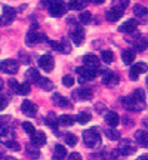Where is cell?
<instances>
[{"label":"cell","mask_w":148,"mask_h":160,"mask_svg":"<svg viewBox=\"0 0 148 160\" xmlns=\"http://www.w3.org/2000/svg\"><path fill=\"white\" fill-rule=\"evenodd\" d=\"M3 160H17V159H15V157H9V156H6Z\"/></svg>","instance_id":"53"},{"label":"cell","mask_w":148,"mask_h":160,"mask_svg":"<svg viewBox=\"0 0 148 160\" xmlns=\"http://www.w3.org/2000/svg\"><path fill=\"white\" fill-rule=\"evenodd\" d=\"M47 37L46 34H42V33H36V31H30L27 34V45H36V43H40V42H46Z\"/></svg>","instance_id":"10"},{"label":"cell","mask_w":148,"mask_h":160,"mask_svg":"<svg viewBox=\"0 0 148 160\" xmlns=\"http://www.w3.org/2000/svg\"><path fill=\"white\" fill-rule=\"evenodd\" d=\"M6 147H7V148H9V150H12V151H19V150H21V145H19V142H17L15 139H13L12 142H9V144H7Z\"/></svg>","instance_id":"42"},{"label":"cell","mask_w":148,"mask_h":160,"mask_svg":"<svg viewBox=\"0 0 148 160\" xmlns=\"http://www.w3.org/2000/svg\"><path fill=\"white\" fill-rule=\"evenodd\" d=\"M62 83H64V86H73L74 85V77L73 76H64Z\"/></svg>","instance_id":"43"},{"label":"cell","mask_w":148,"mask_h":160,"mask_svg":"<svg viewBox=\"0 0 148 160\" xmlns=\"http://www.w3.org/2000/svg\"><path fill=\"white\" fill-rule=\"evenodd\" d=\"M74 99H79V101H86V99H91L92 98V91L89 88H80L77 91L73 92Z\"/></svg>","instance_id":"12"},{"label":"cell","mask_w":148,"mask_h":160,"mask_svg":"<svg viewBox=\"0 0 148 160\" xmlns=\"http://www.w3.org/2000/svg\"><path fill=\"white\" fill-rule=\"evenodd\" d=\"M87 3H89L87 0H73V2H68V8L74 9V11H79V9H83Z\"/></svg>","instance_id":"27"},{"label":"cell","mask_w":148,"mask_h":160,"mask_svg":"<svg viewBox=\"0 0 148 160\" xmlns=\"http://www.w3.org/2000/svg\"><path fill=\"white\" fill-rule=\"evenodd\" d=\"M64 11H65V8H64L62 2H49V12H51L52 17L55 18L62 17Z\"/></svg>","instance_id":"8"},{"label":"cell","mask_w":148,"mask_h":160,"mask_svg":"<svg viewBox=\"0 0 148 160\" xmlns=\"http://www.w3.org/2000/svg\"><path fill=\"white\" fill-rule=\"evenodd\" d=\"M71 39H73L74 45L80 46L85 42V30L81 28V27H76L74 30H71Z\"/></svg>","instance_id":"11"},{"label":"cell","mask_w":148,"mask_h":160,"mask_svg":"<svg viewBox=\"0 0 148 160\" xmlns=\"http://www.w3.org/2000/svg\"><path fill=\"white\" fill-rule=\"evenodd\" d=\"M59 52H62V53H70L71 52V46H70L67 39H62L59 42Z\"/></svg>","instance_id":"33"},{"label":"cell","mask_w":148,"mask_h":160,"mask_svg":"<svg viewBox=\"0 0 148 160\" xmlns=\"http://www.w3.org/2000/svg\"><path fill=\"white\" fill-rule=\"evenodd\" d=\"M131 98H132V101H133V104H135V111H142L145 108V92L142 89L133 91Z\"/></svg>","instance_id":"2"},{"label":"cell","mask_w":148,"mask_h":160,"mask_svg":"<svg viewBox=\"0 0 148 160\" xmlns=\"http://www.w3.org/2000/svg\"><path fill=\"white\" fill-rule=\"evenodd\" d=\"M39 65L45 70V71H51V70L53 68L55 62H53V58H52L51 55H42V57L39 58Z\"/></svg>","instance_id":"13"},{"label":"cell","mask_w":148,"mask_h":160,"mask_svg":"<svg viewBox=\"0 0 148 160\" xmlns=\"http://www.w3.org/2000/svg\"><path fill=\"white\" fill-rule=\"evenodd\" d=\"M30 91H31V86H30V83H22V85H19L17 93H19V95L25 97V95H28V93H30Z\"/></svg>","instance_id":"34"},{"label":"cell","mask_w":148,"mask_h":160,"mask_svg":"<svg viewBox=\"0 0 148 160\" xmlns=\"http://www.w3.org/2000/svg\"><path fill=\"white\" fill-rule=\"evenodd\" d=\"M22 128H24V131L28 133L30 137H33L36 133V128L33 126V123H30V122H24L22 123Z\"/></svg>","instance_id":"40"},{"label":"cell","mask_w":148,"mask_h":160,"mask_svg":"<svg viewBox=\"0 0 148 160\" xmlns=\"http://www.w3.org/2000/svg\"><path fill=\"white\" fill-rule=\"evenodd\" d=\"M65 142L70 147H74V145H77V137L74 133H65Z\"/></svg>","instance_id":"39"},{"label":"cell","mask_w":148,"mask_h":160,"mask_svg":"<svg viewBox=\"0 0 148 160\" xmlns=\"http://www.w3.org/2000/svg\"><path fill=\"white\" fill-rule=\"evenodd\" d=\"M7 85H9V88H11V91H13V92H17L18 88H19V83H18L15 79H11L9 82H7Z\"/></svg>","instance_id":"44"},{"label":"cell","mask_w":148,"mask_h":160,"mask_svg":"<svg viewBox=\"0 0 148 160\" xmlns=\"http://www.w3.org/2000/svg\"><path fill=\"white\" fill-rule=\"evenodd\" d=\"M45 122H46V125L49 126V128H52L53 131L57 132L55 135H59V132L57 131V128H58V122H57V119H55V114H53V113H51V114L47 116V117L45 119Z\"/></svg>","instance_id":"25"},{"label":"cell","mask_w":148,"mask_h":160,"mask_svg":"<svg viewBox=\"0 0 148 160\" xmlns=\"http://www.w3.org/2000/svg\"><path fill=\"white\" fill-rule=\"evenodd\" d=\"M68 160H81V156L79 153H71L68 157Z\"/></svg>","instance_id":"48"},{"label":"cell","mask_w":148,"mask_h":160,"mask_svg":"<svg viewBox=\"0 0 148 160\" xmlns=\"http://www.w3.org/2000/svg\"><path fill=\"white\" fill-rule=\"evenodd\" d=\"M91 119H92V116L89 114V113H80V114H77V117H76V120L79 122L80 125H86Z\"/></svg>","instance_id":"36"},{"label":"cell","mask_w":148,"mask_h":160,"mask_svg":"<svg viewBox=\"0 0 148 160\" xmlns=\"http://www.w3.org/2000/svg\"><path fill=\"white\" fill-rule=\"evenodd\" d=\"M46 141H47V138H46V133L45 132H36L34 135L31 137V144L33 145H36V147H43L46 144Z\"/></svg>","instance_id":"15"},{"label":"cell","mask_w":148,"mask_h":160,"mask_svg":"<svg viewBox=\"0 0 148 160\" xmlns=\"http://www.w3.org/2000/svg\"><path fill=\"white\" fill-rule=\"evenodd\" d=\"M77 74H79V77H80V83H85L86 80L95 79V77H96V71L86 68L85 65H83V67H79V68H77Z\"/></svg>","instance_id":"6"},{"label":"cell","mask_w":148,"mask_h":160,"mask_svg":"<svg viewBox=\"0 0 148 160\" xmlns=\"http://www.w3.org/2000/svg\"><path fill=\"white\" fill-rule=\"evenodd\" d=\"M135 15H136V18H139V19L145 21V19L148 18V8L141 6V5H136V6H135Z\"/></svg>","instance_id":"24"},{"label":"cell","mask_w":148,"mask_h":160,"mask_svg":"<svg viewBox=\"0 0 148 160\" xmlns=\"http://www.w3.org/2000/svg\"><path fill=\"white\" fill-rule=\"evenodd\" d=\"M51 46L52 48H55L57 51H59V43H58V42H51Z\"/></svg>","instance_id":"50"},{"label":"cell","mask_w":148,"mask_h":160,"mask_svg":"<svg viewBox=\"0 0 148 160\" xmlns=\"http://www.w3.org/2000/svg\"><path fill=\"white\" fill-rule=\"evenodd\" d=\"M105 135H107L108 139H113V141L120 139V132L116 131V129H107V131H105Z\"/></svg>","instance_id":"37"},{"label":"cell","mask_w":148,"mask_h":160,"mask_svg":"<svg viewBox=\"0 0 148 160\" xmlns=\"http://www.w3.org/2000/svg\"><path fill=\"white\" fill-rule=\"evenodd\" d=\"M25 77H27V80H28L30 83H39L40 80H42L39 71H37L36 68H30L28 71L25 73Z\"/></svg>","instance_id":"23"},{"label":"cell","mask_w":148,"mask_h":160,"mask_svg":"<svg viewBox=\"0 0 148 160\" xmlns=\"http://www.w3.org/2000/svg\"><path fill=\"white\" fill-rule=\"evenodd\" d=\"M83 141H85L86 147L93 148V147H96V145L101 144V133H99V131L96 128H92L89 131L83 132Z\"/></svg>","instance_id":"1"},{"label":"cell","mask_w":148,"mask_h":160,"mask_svg":"<svg viewBox=\"0 0 148 160\" xmlns=\"http://www.w3.org/2000/svg\"><path fill=\"white\" fill-rule=\"evenodd\" d=\"M7 104H9L7 98L3 97V95H0V111H2V110H5L6 107H7Z\"/></svg>","instance_id":"46"},{"label":"cell","mask_w":148,"mask_h":160,"mask_svg":"<svg viewBox=\"0 0 148 160\" xmlns=\"http://www.w3.org/2000/svg\"><path fill=\"white\" fill-rule=\"evenodd\" d=\"M92 3H95V5H101V3H104V0H93Z\"/></svg>","instance_id":"52"},{"label":"cell","mask_w":148,"mask_h":160,"mask_svg":"<svg viewBox=\"0 0 148 160\" xmlns=\"http://www.w3.org/2000/svg\"><path fill=\"white\" fill-rule=\"evenodd\" d=\"M9 119H11V117H7V116H0V129H5Z\"/></svg>","instance_id":"47"},{"label":"cell","mask_w":148,"mask_h":160,"mask_svg":"<svg viewBox=\"0 0 148 160\" xmlns=\"http://www.w3.org/2000/svg\"><path fill=\"white\" fill-rule=\"evenodd\" d=\"M147 85H148V76H147Z\"/></svg>","instance_id":"57"},{"label":"cell","mask_w":148,"mask_h":160,"mask_svg":"<svg viewBox=\"0 0 148 160\" xmlns=\"http://www.w3.org/2000/svg\"><path fill=\"white\" fill-rule=\"evenodd\" d=\"M104 83L107 86H116L117 83H119V76L116 74V73H113V71H107L105 74H104Z\"/></svg>","instance_id":"17"},{"label":"cell","mask_w":148,"mask_h":160,"mask_svg":"<svg viewBox=\"0 0 148 160\" xmlns=\"http://www.w3.org/2000/svg\"><path fill=\"white\" fill-rule=\"evenodd\" d=\"M17 15V11L11 8V6H5V9H3V18H2V22L5 24H9L13 21V18Z\"/></svg>","instance_id":"16"},{"label":"cell","mask_w":148,"mask_h":160,"mask_svg":"<svg viewBox=\"0 0 148 160\" xmlns=\"http://www.w3.org/2000/svg\"><path fill=\"white\" fill-rule=\"evenodd\" d=\"M144 126H145V128H148V119H144Z\"/></svg>","instance_id":"54"},{"label":"cell","mask_w":148,"mask_h":160,"mask_svg":"<svg viewBox=\"0 0 148 160\" xmlns=\"http://www.w3.org/2000/svg\"><path fill=\"white\" fill-rule=\"evenodd\" d=\"M55 157H57V160H64L67 157V150L64 145H61V144L55 145Z\"/></svg>","instance_id":"26"},{"label":"cell","mask_w":148,"mask_h":160,"mask_svg":"<svg viewBox=\"0 0 148 160\" xmlns=\"http://www.w3.org/2000/svg\"><path fill=\"white\" fill-rule=\"evenodd\" d=\"M39 85H40V88L43 89V91H52L53 89V82L52 80H49V79H42L39 82Z\"/></svg>","instance_id":"32"},{"label":"cell","mask_w":148,"mask_h":160,"mask_svg":"<svg viewBox=\"0 0 148 160\" xmlns=\"http://www.w3.org/2000/svg\"><path fill=\"white\" fill-rule=\"evenodd\" d=\"M108 160H119V159H116V157H111V159H108Z\"/></svg>","instance_id":"56"},{"label":"cell","mask_w":148,"mask_h":160,"mask_svg":"<svg viewBox=\"0 0 148 160\" xmlns=\"http://www.w3.org/2000/svg\"><path fill=\"white\" fill-rule=\"evenodd\" d=\"M136 151V145L132 142L131 139H123L119 144V153L123 156H131Z\"/></svg>","instance_id":"4"},{"label":"cell","mask_w":148,"mask_h":160,"mask_svg":"<svg viewBox=\"0 0 148 160\" xmlns=\"http://www.w3.org/2000/svg\"><path fill=\"white\" fill-rule=\"evenodd\" d=\"M105 122H107V125L108 126L116 128V126L120 123V117L116 111H110V113H107V116H105Z\"/></svg>","instance_id":"18"},{"label":"cell","mask_w":148,"mask_h":160,"mask_svg":"<svg viewBox=\"0 0 148 160\" xmlns=\"http://www.w3.org/2000/svg\"><path fill=\"white\" fill-rule=\"evenodd\" d=\"M83 62H85L86 68H89V70L96 71V70L99 68V58L95 57V55H92V53H89V55H85V57H83Z\"/></svg>","instance_id":"7"},{"label":"cell","mask_w":148,"mask_h":160,"mask_svg":"<svg viewBox=\"0 0 148 160\" xmlns=\"http://www.w3.org/2000/svg\"><path fill=\"white\" fill-rule=\"evenodd\" d=\"M121 13L123 12L119 11L117 8H113V9H110V11H107V19H108L110 22H116V21H119L120 18H121Z\"/></svg>","instance_id":"21"},{"label":"cell","mask_w":148,"mask_h":160,"mask_svg":"<svg viewBox=\"0 0 148 160\" xmlns=\"http://www.w3.org/2000/svg\"><path fill=\"white\" fill-rule=\"evenodd\" d=\"M13 141V132L9 131V129H2V133H0V142L7 145L9 142Z\"/></svg>","instance_id":"22"},{"label":"cell","mask_w":148,"mask_h":160,"mask_svg":"<svg viewBox=\"0 0 148 160\" xmlns=\"http://www.w3.org/2000/svg\"><path fill=\"white\" fill-rule=\"evenodd\" d=\"M21 110H22V113L25 116H28V117H34L37 114V105L34 102H31L28 99H25L21 105Z\"/></svg>","instance_id":"9"},{"label":"cell","mask_w":148,"mask_h":160,"mask_svg":"<svg viewBox=\"0 0 148 160\" xmlns=\"http://www.w3.org/2000/svg\"><path fill=\"white\" fill-rule=\"evenodd\" d=\"M79 19H80V22L81 24H89L91 22V19H92V13L91 12H81L79 15Z\"/></svg>","instance_id":"41"},{"label":"cell","mask_w":148,"mask_h":160,"mask_svg":"<svg viewBox=\"0 0 148 160\" xmlns=\"http://www.w3.org/2000/svg\"><path fill=\"white\" fill-rule=\"evenodd\" d=\"M96 108H98V113H104V111H105V105H102V104H96Z\"/></svg>","instance_id":"49"},{"label":"cell","mask_w":148,"mask_h":160,"mask_svg":"<svg viewBox=\"0 0 148 160\" xmlns=\"http://www.w3.org/2000/svg\"><path fill=\"white\" fill-rule=\"evenodd\" d=\"M138 27V21L136 19H127L125 24H121L119 27V31L121 33H133Z\"/></svg>","instance_id":"14"},{"label":"cell","mask_w":148,"mask_h":160,"mask_svg":"<svg viewBox=\"0 0 148 160\" xmlns=\"http://www.w3.org/2000/svg\"><path fill=\"white\" fill-rule=\"evenodd\" d=\"M121 59H123V62L126 65H129L135 61V51L133 49H125V51L121 52Z\"/></svg>","instance_id":"20"},{"label":"cell","mask_w":148,"mask_h":160,"mask_svg":"<svg viewBox=\"0 0 148 160\" xmlns=\"http://www.w3.org/2000/svg\"><path fill=\"white\" fill-rule=\"evenodd\" d=\"M135 139L139 142V145H142V147H147L148 148V132L147 131H136V133H135Z\"/></svg>","instance_id":"19"},{"label":"cell","mask_w":148,"mask_h":160,"mask_svg":"<svg viewBox=\"0 0 148 160\" xmlns=\"http://www.w3.org/2000/svg\"><path fill=\"white\" fill-rule=\"evenodd\" d=\"M136 160H148V156L147 154H142V156H139Z\"/></svg>","instance_id":"51"},{"label":"cell","mask_w":148,"mask_h":160,"mask_svg":"<svg viewBox=\"0 0 148 160\" xmlns=\"http://www.w3.org/2000/svg\"><path fill=\"white\" fill-rule=\"evenodd\" d=\"M101 58H102V61L105 64H111L114 61V53H113V51H102L101 52Z\"/></svg>","instance_id":"31"},{"label":"cell","mask_w":148,"mask_h":160,"mask_svg":"<svg viewBox=\"0 0 148 160\" xmlns=\"http://www.w3.org/2000/svg\"><path fill=\"white\" fill-rule=\"evenodd\" d=\"M121 104H123V107H125L126 110H133V111H135V104H133L131 97L121 98Z\"/></svg>","instance_id":"35"},{"label":"cell","mask_w":148,"mask_h":160,"mask_svg":"<svg viewBox=\"0 0 148 160\" xmlns=\"http://www.w3.org/2000/svg\"><path fill=\"white\" fill-rule=\"evenodd\" d=\"M2 88H3V80L0 79V89H2Z\"/></svg>","instance_id":"55"},{"label":"cell","mask_w":148,"mask_h":160,"mask_svg":"<svg viewBox=\"0 0 148 160\" xmlns=\"http://www.w3.org/2000/svg\"><path fill=\"white\" fill-rule=\"evenodd\" d=\"M74 122H76V117H73L70 114H62L59 117V123L62 126H73Z\"/></svg>","instance_id":"28"},{"label":"cell","mask_w":148,"mask_h":160,"mask_svg":"<svg viewBox=\"0 0 148 160\" xmlns=\"http://www.w3.org/2000/svg\"><path fill=\"white\" fill-rule=\"evenodd\" d=\"M145 71H148V65L144 62V61H139V62H136L131 68V71H129V77H131V80H138L139 79V74H142V73H145Z\"/></svg>","instance_id":"5"},{"label":"cell","mask_w":148,"mask_h":160,"mask_svg":"<svg viewBox=\"0 0 148 160\" xmlns=\"http://www.w3.org/2000/svg\"><path fill=\"white\" fill-rule=\"evenodd\" d=\"M147 40L145 39H136L135 40V49H136L138 52H142L145 51V48H147Z\"/></svg>","instance_id":"38"},{"label":"cell","mask_w":148,"mask_h":160,"mask_svg":"<svg viewBox=\"0 0 148 160\" xmlns=\"http://www.w3.org/2000/svg\"><path fill=\"white\" fill-rule=\"evenodd\" d=\"M19 68V64L15 59H5L0 62V70L6 73V74H15Z\"/></svg>","instance_id":"3"},{"label":"cell","mask_w":148,"mask_h":160,"mask_svg":"<svg viewBox=\"0 0 148 160\" xmlns=\"http://www.w3.org/2000/svg\"><path fill=\"white\" fill-rule=\"evenodd\" d=\"M52 99H53V102L57 104V105H59V107H70V102L67 101V98L61 97L59 93H55Z\"/></svg>","instance_id":"29"},{"label":"cell","mask_w":148,"mask_h":160,"mask_svg":"<svg viewBox=\"0 0 148 160\" xmlns=\"http://www.w3.org/2000/svg\"><path fill=\"white\" fill-rule=\"evenodd\" d=\"M127 5H129V2H127V0H125V2H117V5L114 6V8H117L119 11L123 12L126 8H127Z\"/></svg>","instance_id":"45"},{"label":"cell","mask_w":148,"mask_h":160,"mask_svg":"<svg viewBox=\"0 0 148 160\" xmlns=\"http://www.w3.org/2000/svg\"><path fill=\"white\" fill-rule=\"evenodd\" d=\"M27 154H28L31 159H34V160L39 159V157H40L39 147H36V145H33V144H31V145H28V147H27Z\"/></svg>","instance_id":"30"}]
</instances>
